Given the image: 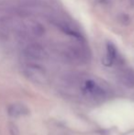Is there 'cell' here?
Listing matches in <instances>:
<instances>
[{
  "label": "cell",
  "instance_id": "obj_2",
  "mask_svg": "<svg viewBox=\"0 0 134 135\" xmlns=\"http://www.w3.org/2000/svg\"><path fill=\"white\" fill-rule=\"evenodd\" d=\"M120 81L128 87H134V72L129 68H124L118 74Z\"/></svg>",
  "mask_w": 134,
  "mask_h": 135
},
{
  "label": "cell",
  "instance_id": "obj_4",
  "mask_svg": "<svg viewBox=\"0 0 134 135\" xmlns=\"http://www.w3.org/2000/svg\"><path fill=\"white\" fill-rule=\"evenodd\" d=\"M118 54H117V49L112 43H107V54L104 58V64L107 66H111L114 62L116 61Z\"/></svg>",
  "mask_w": 134,
  "mask_h": 135
},
{
  "label": "cell",
  "instance_id": "obj_1",
  "mask_svg": "<svg viewBox=\"0 0 134 135\" xmlns=\"http://www.w3.org/2000/svg\"><path fill=\"white\" fill-rule=\"evenodd\" d=\"M82 98L95 104H100L112 98V89L107 82L94 76H84L77 83Z\"/></svg>",
  "mask_w": 134,
  "mask_h": 135
},
{
  "label": "cell",
  "instance_id": "obj_3",
  "mask_svg": "<svg viewBox=\"0 0 134 135\" xmlns=\"http://www.w3.org/2000/svg\"><path fill=\"white\" fill-rule=\"evenodd\" d=\"M8 114L12 117H20V116H24L29 114V109L23 104L16 103L10 105L7 108Z\"/></svg>",
  "mask_w": 134,
  "mask_h": 135
}]
</instances>
